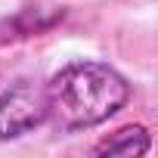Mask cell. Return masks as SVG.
Masks as SVG:
<instances>
[{
    "label": "cell",
    "instance_id": "obj_1",
    "mask_svg": "<svg viewBox=\"0 0 158 158\" xmlns=\"http://www.w3.org/2000/svg\"><path fill=\"white\" fill-rule=\"evenodd\" d=\"M127 99H130L127 77L118 68L93 59L68 62L47 84L50 118L62 133L87 130L109 121L127 106Z\"/></svg>",
    "mask_w": 158,
    "mask_h": 158
},
{
    "label": "cell",
    "instance_id": "obj_3",
    "mask_svg": "<svg viewBox=\"0 0 158 158\" xmlns=\"http://www.w3.org/2000/svg\"><path fill=\"white\" fill-rule=\"evenodd\" d=\"M65 19V10H40V6H25L16 16L0 22V44L10 40H22V37H37L44 31H50L53 25H59Z\"/></svg>",
    "mask_w": 158,
    "mask_h": 158
},
{
    "label": "cell",
    "instance_id": "obj_2",
    "mask_svg": "<svg viewBox=\"0 0 158 158\" xmlns=\"http://www.w3.org/2000/svg\"><path fill=\"white\" fill-rule=\"evenodd\" d=\"M47 118H50L47 84L40 87L31 81H16L10 90L0 93V143L40 127Z\"/></svg>",
    "mask_w": 158,
    "mask_h": 158
},
{
    "label": "cell",
    "instance_id": "obj_4",
    "mask_svg": "<svg viewBox=\"0 0 158 158\" xmlns=\"http://www.w3.org/2000/svg\"><path fill=\"white\" fill-rule=\"evenodd\" d=\"M152 149V136L143 124H130L121 127L118 133H112L109 139L96 143V155H146Z\"/></svg>",
    "mask_w": 158,
    "mask_h": 158
}]
</instances>
